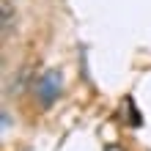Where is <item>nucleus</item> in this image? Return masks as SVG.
<instances>
[{
    "instance_id": "1",
    "label": "nucleus",
    "mask_w": 151,
    "mask_h": 151,
    "mask_svg": "<svg viewBox=\"0 0 151 151\" xmlns=\"http://www.w3.org/2000/svg\"><path fill=\"white\" fill-rule=\"evenodd\" d=\"M60 93H63V77H60V72H55V69H47V72H41L36 77V85H33V96H36V102L41 104V107H52Z\"/></svg>"
},
{
    "instance_id": "2",
    "label": "nucleus",
    "mask_w": 151,
    "mask_h": 151,
    "mask_svg": "<svg viewBox=\"0 0 151 151\" xmlns=\"http://www.w3.org/2000/svg\"><path fill=\"white\" fill-rule=\"evenodd\" d=\"M36 85V72H33V63H22L14 72V77H8L6 83V96H22L28 88Z\"/></svg>"
},
{
    "instance_id": "3",
    "label": "nucleus",
    "mask_w": 151,
    "mask_h": 151,
    "mask_svg": "<svg viewBox=\"0 0 151 151\" xmlns=\"http://www.w3.org/2000/svg\"><path fill=\"white\" fill-rule=\"evenodd\" d=\"M17 25H19V11H17L14 0H3L0 3V33H3V39L14 36Z\"/></svg>"
},
{
    "instance_id": "4",
    "label": "nucleus",
    "mask_w": 151,
    "mask_h": 151,
    "mask_svg": "<svg viewBox=\"0 0 151 151\" xmlns=\"http://www.w3.org/2000/svg\"><path fill=\"white\" fill-rule=\"evenodd\" d=\"M104 151H129V148L121 146V143H107V146H104Z\"/></svg>"
}]
</instances>
